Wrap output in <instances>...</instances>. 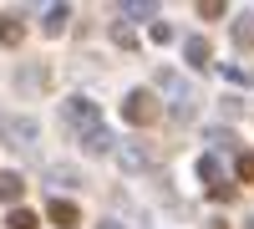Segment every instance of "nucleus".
Segmentation results:
<instances>
[{
    "instance_id": "nucleus-3",
    "label": "nucleus",
    "mask_w": 254,
    "mask_h": 229,
    "mask_svg": "<svg viewBox=\"0 0 254 229\" xmlns=\"http://www.w3.org/2000/svg\"><path fill=\"white\" fill-rule=\"evenodd\" d=\"M61 117H66L76 133H92V128H102V112H97V102H92V97H71L66 107H61Z\"/></svg>"
},
{
    "instance_id": "nucleus-9",
    "label": "nucleus",
    "mask_w": 254,
    "mask_h": 229,
    "mask_svg": "<svg viewBox=\"0 0 254 229\" xmlns=\"http://www.w3.org/2000/svg\"><path fill=\"white\" fill-rule=\"evenodd\" d=\"M46 183H61V189H76V183H81V168H71V163H46Z\"/></svg>"
},
{
    "instance_id": "nucleus-2",
    "label": "nucleus",
    "mask_w": 254,
    "mask_h": 229,
    "mask_svg": "<svg viewBox=\"0 0 254 229\" xmlns=\"http://www.w3.org/2000/svg\"><path fill=\"white\" fill-rule=\"evenodd\" d=\"M0 138H5L15 153H36L41 122H36V117H5V122H0Z\"/></svg>"
},
{
    "instance_id": "nucleus-18",
    "label": "nucleus",
    "mask_w": 254,
    "mask_h": 229,
    "mask_svg": "<svg viewBox=\"0 0 254 229\" xmlns=\"http://www.w3.org/2000/svg\"><path fill=\"white\" fill-rule=\"evenodd\" d=\"M112 41H117V46H127V51L137 46V36H132V26H122V20H117V26H112Z\"/></svg>"
},
{
    "instance_id": "nucleus-7",
    "label": "nucleus",
    "mask_w": 254,
    "mask_h": 229,
    "mask_svg": "<svg viewBox=\"0 0 254 229\" xmlns=\"http://www.w3.org/2000/svg\"><path fill=\"white\" fill-rule=\"evenodd\" d=\"M46 219L61 224V229H71V224H81V209H76L71 199H46Z\"/></svg>"
},
{
    "instance_id": "nucleus-10",
    "label": "nucleus",
    "mask_w": 254,
    "mask_h": 229,
    "mask_svg": "<svg viewBox=\"0 0 254 229\" xmlns=\"http://www.w3.org/2000/svg\"><path fill=\"white\" fill-rule=\"evenodd\" d=\"M20 194H26V178L20 173H0V204H15L20 209Z\"/></svg>"
},
{
    "instance_id": "nucleus-15",
    "label": "nucleus",
    "mask_w": 254,
    "mask_h": 229,
    "mask_svg": "<svg viewBox=\"0 0 254 229\" xmlns=\"http://www.w3.org/2000/svg\"><path fill=\"white\" fill-rule=\"evenodd\" d=\"M234 46H239V51H254V15L234 20Z\"/></svg>"
},
{
    "instance_id": "nucleus-21",
    "label": "nucleus",
    "mask_w": 254,
    "mask_h": 229,
    "mask_svg": "<svg viewBox=\"0 0 254 229\" xmlns=\"http://www.w3.org/2000/svg\"><path fill=\"white\" fill-rule=\"evenodd\" d=\"M198 15H203V20H219V15H224V5H219V0H203Z\"/></svg>"
},
{
    "instance_id": "nucleus-14",
    "label": "nucleus",
    "mask_w": 254,
    "mask_h": 229,
    "mask_svg": "<svg viewBox=\"0 0 254 229\" xmlns=\"http://www.w3.org/2000/svg\"><path fill=\"white\" fill-rule=\"evenodd\" d=\"M198 178L208 183V189H219V183H224V163H219V158H208V153H203V158H198Z\"/></svg>"
},
{
    "instance_id": "nucleus-20",
    "label": "nucleus",
    "mask_w": 254,
    "mask_h": 229,
    "mask_svg": "<svg viewBox=\"0 0 254 229\" xmlns=\"http://www.w3.org/2000/svg\"><path fill=\"white\" fill-rule=\"evenodd\" d=\"M153 41H158V46H168V41H178V31L168 26V20H158V26H153Z\"/></svg>"
},
{
    "instance_id": "nucleus-5",
    "label": "nucleus",
    "mask_w": 254,
    "mask_h": 229,
    "mask_svg": "<svg viewBox=\"0 0 254 229\" xmlns=\"http://www.w3.org/2000/svg\"><path fill=\"white\" fill-rule=\"evenodd\" d=\"M15 87H20V92H46V87H51L46 61H26V67L15 72Z\"/></svg>"
},
{
    "instance_id": "nucleus-24",
    "label": "nucleus",
    "mask_w": 254,
    "mask_h": 229,
    "mask_svg": "<svg viewBox=\"0 0 254 229\" xmlns=\"http://www.w3.org/2000/svg\"><path fill=\"white\" fill-rule=\"evenodd\" d=\"M97 229H132V224H117V219H107V224H97Z\"/></svg>"
},
{
    "instance_id": "nucleus-16",
    "label": "nucleus",
    "mask_w": 254,
    "mask_h": 229,
    "mask_svg": "<svg viewBox=\"0 0 254 229\" xmlns=\"http://www.w3.org/2000/svg\"><path fill=\"white\" fill-rule=\"evenodd\" d=\"M10 229H41V219L31 214V209H10V219H5Z\"/></svg>"
},
{
    "instance_id": "nucleus-11",
    "label": "nucleus",
    "mask_w": 254,
    "mask_h": 229,
    "mask_svg": "<svg viewBox=\"0 0 254 229\" xmlns=\"http://www.w3.org/2000/svg\"><path fill=\"white\" fill-rule=\"evenodd\" d=\"M20 41H26L20 15H0V46H20Z\"/></svg>"
},
{
    "instance_id": "nucleus-17",
    "label": "nucleus",
    "mask_w": 254,
    "mask_h": 229,
    "mask_svg": "<svg viewBox=\"0 0 254 229\" xmlns=\"http://www.w3.org/2000/svg\"><path fill=\"white\" fill-rule=\"evenodd\" d=\"M208 143H214L219 153H229V148H234V133H229V128H208Z\"/></svg>"
},
{
    "instance_id": "nucleus-23",
    "label": "nucleus",
    "mask_w": 254,
    "mask_h": 229,
    "mask_svg": "<svg viewBox=\"0 0 254 229\" xmlns=\"http://www.w3.org/2000/svg\"><path fill=\"white\" fill-rule=\"evenodd\" d=\"M239 178H249V183H254V153H244V158H239Z\"/></svg>"
},
{
    "instance_id": "nucleus-8",
    "label": "nucleus",
    "mask_w": 254,
    "mask_h": 229,
    "mask_svg": "<svg viewBox=\"0 0 254 229\" xmlns=\"http://www.w3.org/2000/svg\"><path fill=\"white\" fill-rule=\"evenodd\" d=\"M81 148L87 153H117V138L107 128H92V133H81Z\"/></svg>"
},
{
    "instance_id": "nucleus-4",
    "label": "nucleus",
    "mask_w": 254,
    "mask_h": 229,
    "mask_svg": "<svg viewBox=\"0 0 254 229\" xmlns=\"http://www.w3.org/2000/svg\"><path fill=\"white\" fill-rule=\"evenodd\" d=\"M117 168L122 173H147L153 168V148H147V143H117Z\"/></svg>"
},
{
    "instance_id": "nucleus-22",
    "label": "nucleus",
    "mask_w": 254,
    "mask_h": 229,
    "mask_svg": "<svg viewBox=\"0 0 254 229\" xmlns=\"http://www.w3.org/2000/svg\"><path fill=\"white\" fill-rule=\"evenodd\" d=\"M224 76L234 81V87H244V81H249V72H244V67H234V61H229V67H224Z\"/></svg>"
},
{
    "instance_id": "nucleus-26",
    "label": "nucleus",
    "mask_w": 254,
    "mask_h": 229,
    "mask_svg": "<svg viewBox=\"0 0 254 229\" xmlns=\"http://www.w3.org/2000/svg\"><path fill=\"white\" fill-rule=\"evenodd\" d=\"M244 229H254V219H249V224H244Z\"/></svg>"
},
{
    "instance_id": "nucleus-12",
    "label": "nucleus",
    "mask_w": 254,
    "mask_h": 229,
    "mask_svg": "<svg viewBox=\"0 0 254 229\" xmlns=\"http://www.w3.org/2000/svg\"><path fill=\"white\" fill-rule=\"evenodd\" d=\"M66 20H71V10H66V5H46V20H41V31H46V36H61V31H66Z\"/></svg>"
},
{
    "instance_id": "nucleus-25",
    "label": "nucleus",
    "mask_w": 254,
    "mask_h": 229,
    "mask_svg": "<svg viewBox=\"0 0 254 229\" xmlns=\"http://www.w3.org/2000/svg\"><path fill=\"white\" fill-rule=\"evenodd\" d=\"M208 229H229V224H224V219H208Z\"/></svg>"
},
{
    "instance_id": "nucleus-6",
    "label": "nucleus",
    "mask_w": 254,
    "mask_h": 229,
    "mask_svg": "<svg viewBox=\"0 0 254 229\" xmlns=\"http://www.w3.org/2000/svg\"><path fill=\"white\" fill-rule=\"evenodd\" d=\"M183 61L193 72H208V61H214V46H208V36H188L183 41Z\"/></svg>"
},
{
    "instance_id": "nucleus-13",
    "label": "nucleus",
    "mask_w": 254,
    "mask_h": 229,
    "mask_svg": "<svg viewBox=\"0 0 254 229\" xmlns=\"http://www.w3.org/2000/svg\"><path fill=\"white\" fill-rule=\"evenodd\" d=\"M117 15H122V26H127V20H153L158 5H153V0H132V5H117Z\"/></svg>"
},
{
    "instance_id": "nucleus-1",
    "label": "nucleus",
    "mask_w": 254,
    "mask_h": 229,
    "mask_svg": "<svg viewBox=\"0 0 254 229\" xmlns=\"http://www.w3.org/2000/svg\"><path fill=\"white\" fill-rule=\"evenodd\" d=\"M122 117L132 122V128H153V122L163 117V102H158V92H147V87L127 92V97H122Z\"/></svg>"
},
{
    "instance_id": "nucleus-19",
    "label": "nucleus",
    "mask_w": 254,
    "mask_h": 229,
    "mask_svg": "<svg viewBox=\"0 0 254 229\" xmlns=\"http://www.w3.org/2000/svg\"><path fill=\"white\" fill-rule=\"evenodd\" d=\"M219 112H224V117H239V112H244V97H219Z\"/></svg>"
}]
</instances>
